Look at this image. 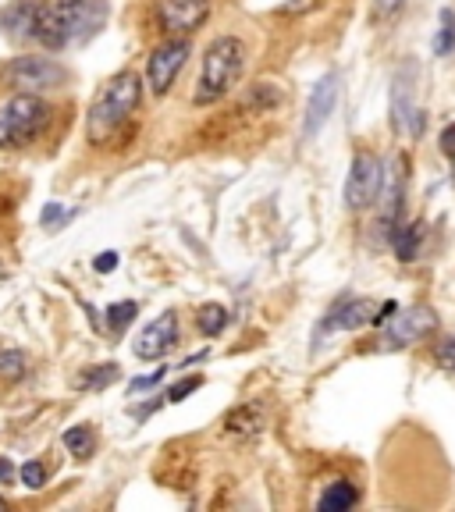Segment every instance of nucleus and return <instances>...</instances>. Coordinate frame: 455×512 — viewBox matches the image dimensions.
<instances>
[{
	"label": "nucleus",
	"mask_w": 455,
	"mask_h": 512,
	"mask_svg": "<svg viewBox=\"0 0 455 512\" xmlns=\"http://www.w3.org/2000/svg\"><path fill=\"white\" fill-rule=\"evenodd\" d=\"M196 328H200L207 338H217L224 328H228V310H224L221 303L200 306V313H196Z\"/></svg>",
	"instance_id": "obj_20"
},
{
	"label": "nucleus",
	"mask_w": 455,
	"mask_h": 512,
	"mask_svg": "<svg viewBox=\"0 0 455 512\" xmlns=\"http://www.w3.org/2000/svg\"><path fill=\"white\" fill-rule=\"evenodd\" d=\"M189 54H192V43L189 40H168V43H160V47L150 54V61H146V86H150L157 96H164L171 86H175L178 72L185 68Z\"/></svg>",
	"instance_id": "obj_8"
},
{
	"label": "nucleus",
	"mask_w": 455,
	"mask_h": 512,
	"mask_svg": "<svg viewBox=\"0 0 455 512\" xmlns=\"http://www.w3.org/2000/svg\"><path fill=\"white\" fill-rule=\"evenodd\" d=\"M175 342H178V317L168 310V313H160L153 324H146L143 335L132 345V352H136L139 360H164Z\"/></svg>",
	"instance_id": "obj_12"
},
{
	"label": "nucleus",
	"mask_w": 455,
	"mask_h": 512,
	"mask_svg": "<svg viewBox=\"0 0 455 512\" xmlns=\"http://www.w3.org/2000/svg\"><path fill=\"white\" fill-rule=\"evenodd\" d=\"M434 360L441 363V370L455 374V338H438V345H434Z\"/></svg>",
	"instance_id": "obj_27"
},
{
	"label": "nucleus",
	"mask_w": 455,
	"mask_h": 512,
	"mask_svg": "<svg viewBox=\"0 0 455 512\" xmlns=\"http://www.w3.org/2000/svg\"><path fill=\"white\" fill-rule=\"evenodd\" d=\"M0 509H8V502H4V498H0Z\"/></svg>",
	"instance_id": "obj_33"
},
{
	"label": "nucleus",
	"mask_w": 455,
	"mask_h": 512,
	"mask_svg": "<svg viewBox=\"0 0 455 512\" xmlns=\"http://www.w3.org/2000/svg\"><path fill=\"white\" fill-rule=\"evenodd\" d=\"M356 502H360V491L352 488L349 480H335V484H328V491L320 495L317 509H324V512H342V509H352Z\"/></svg>",
	"instance_id": "obj_18"
},
{
	"label": "nucleus",
	"mask_w": 455,
	"mask_h": 512,
	"mask_svg": "<svg viewBox=\"0 0 455 512\" xmlns=\"http://www.w3.org/2000/svg\"><path fill=\"white\" fill-rule=\"evenodd\" d=\"M395 313V303H374V299H345L324 317L320 331H356L367 324H384Z\"/></svg>",
	"instance_id": "obj_10"
},
{
	"label": "nucleus",
	"mask_w": 455,
	"mask_h": 512,
	"mask_svg": "<svg viewBox=\"0 0 455 512\" xmlns=\"http://www.w3.org/2000/svg\"><path fill=\"white\" fill-rule=\"evenodd\" d=\"M18 480H22V488L43 491V488H47V466H43L40 459H29V463L18 470Z\"/></svg>",
	"instance_id": "obj_25"
},
{
	"label": "nucleus",
	"mask_w": 455,
	"mask_h": 512,
	"mask_svg": "<svg viewBox=\"0 0 455 512\" xmlns=\"http://www.w3.org/2000/svg\"><path fill=\"white\" fill-rule=\"evenodd\" d=\"M25 370H29V360H25L22 349H4V352H0V377H4V381H22Z\"/></svg>",
	"instance_id": "obj_23"
},
{
	"label": "nucleus",
	"mask_w": 455,
	"mask_h": 512,
	"mask_svg": "<svg viewBox=\"0 0 455 512\" xmlns=\"http://www.w3.org/2000/svg\"><path fill=\"white\" fill-rule=\"evenodd\" d=\"M136 313H139V306L132 303V299H125V303H114L111 310H107V328H111L114 335H121V331L136 320Z\"/></svg>",
	"instance_id": "obj_24"
},
{
	"label": "nucleus",
	"mask_w": 455,
	"mask_h": 512,
	"mask_svg": "<svg viewBox=\"0 0 455 512\" xmlns=\"http://www.w3.org/2000/svg\"><path fill=\"white\" fill-rule=\"evenodd\" d=\"M413 79H416V68L406 61L395 72L392 82V125L399 136H420V114L413 111Z\"/></svg>",
	"instance_id": "obj_11"
},
{
	"label": "nucleus",
	"mask_w": 455,
	"mask_h": 512,
	"mask_svg": "<svg viewBox=\"0 0 455 512\" xmlns=\"http://www.w3.org/2000/svg\"><path fill=\"white\" fill-rule=\"evenodd\" d=\"M36 22H40V0H15V4L4 8V15H0V25H4L11 40H18V43L36 40Z\"/></svg>",
	"instance_id": "obj_15"
},
{
	"label": "nucleus",
	"mask_w": 455,
	"mask_h": 512,
	"mask_svg": "<svg viewBox=\"0 0 455 512\" xmlns=\"http://www.w3.org/2000/svg\"><path fill=\"white\" fill-rule=\"evenodd\" d=\"M107 25V0H54L40 4L36 43L47 50H68L89 43Z\"/></svg>",
	"instance_id": "obj_1"
},
{
	"label": "nucleus",
	"mask_w": 455,
	"mask_h": 512,
	"mask_svg": "<svg viewBox=\"0 0 455 512\" xmlns=\"http://www.w3.org/2000/svg\"><path fill=\"white\" fill-rule=\"evenodd\" d=\"M50 125V104L36 93H18L0 107V146H29Z\"/></svg>",
	"instance_id": "obj_4"
},
{
	"label": "nucleus",
	"mask_w": 455,
	"mask_h": 512,
	"mask_svg": "<svg viewBox=\"0 0 455 512\" xmlns=\"http://www.w3.org/2000/svg\"><path fill=\"white\" fill-rule=\"evenodd\" d=\"M118 264H121V256H118V253H111V249H107V253H100V256H96V260H93V267H96V271H100V274L114 271V267H118Z\"/></svg>",
	"instance_id": "obj_29"
},
{
	"label": "nucleus",
	"mask_w": 455,
	"mask_h": 512,
	"mask_svg": "<svg viewBox=\"0 0 455 512\" xmlns=\"http://www.w3.org/2000/svg\"><path fill=\"white\" fill-rule=\"evenodd\" d=\"M406 153H395L384 164V185H381V203H384V224L392 232L402 217V200H406Z\"/></svg>",
	"instance_id": "obj_13"
},
{
	"label": "nucleus",
	"mask_w": 455,
	"mask_h": 512,
	"mask_svg": "<svg viewBox=\"0 0 455 512\" xmlns=\"http://www.w3.org/2000/svg\"><path fill=\"white\" fill-rule=\"evenodd\" d=\"M260 424H264V413H260L256 406H239V409H232V413L224 416V431L235 434V438L256 434V431H260Z\"/></svg>",
	"instance_id": "obj_17"
},
{
	"label": "nucleus",
	"mask_w": 455,
	"mask_h": 512,
	"mask_svg": "<svg viewBox=\"0 0 455 512\" xmlns=\"http://www.w3.org/2000/svg\"><path fill=\"white\" fill-rule=\"evenodd\" d=\"M335 100H338V75H324V79L313 86L310 107H306V121H303V136L306 139L317 136L320 125L331 118V111H335Z\"/></svg>",
	"instance_id": "obj_14"
},
{
	"label": "nucleus",
	"mask_w": 455,
	"mask_h": 512,
	"mask_svg": "<svg viewBox=\"0 0 455 512\" xmlns=\"http://www.w3.org/2000/svg\"><path fill=\"white\" fill-rule=\"evenodd\" d=\"M121 374L118 363H100V367H89L82 370V374H75V388H86V392H104L107 384H114Z\"/></svg>",
	"instance_id": "obj_19"
},
{
	"label": "nucleus",
	"mask_w": 455,
	"mask_h": 512,
	"mask_svg": "<svg viewBox=\"0 0 455 512\" xmlns=\"http://www.w3.org/2000/svg\"><path fill=\"white\" fill-rule=\"evenodd\" d=\"M210 15V0H157L153 4V22L168 36H189L200 29Z\"/></svg>",
	"instance_id": "obj_9"
},
{
	"label": "nucleus",
	"mask_w": 455,
	"mask_h": 512,
	"mask_svg": "<svg viewBox=\"0 0 455 512\" xmlns=\"http://www.w3.org/2000/svg\"><path fill=\"white\" fill-rule=\"evenodd\" d=\"M242 68H246V43L239 36H217L203 54L200 86H196L192 100L203 107L224 100L235 89V82L242 79Z\"/></svg>",
	"instance_id": "obj_3"
},
{
	"label": "nucleus",
	"mask_w": 455,
	"mask_h": 512,
	"mask_svg": "<svg viewBox=\"0 0 455 512\" xmlns=\"http://www.w3.org/2000/svg\"><path fill=\"white\" fill-rule=\"evenodd\" d=\"M384 185V164L374 153L360 150L349 164V178H345V203L349 210H367L374 200H381Z\"/></svg>",
	"instance_id": "obj_5"
},
{
	"label": "nucleus",
	"mask_w": 455,
	"mask_h": 512,
	"mask_svg": "<svg viewBox=\"0 0 455 512\" xmlns=\"http://www.w3.org/2000/svg\"><path fill=\"white\" fill-rule=\"evenodd\" d=\"M402 4H406V0H374V18H392V15H399Z\"/></svg>",
	"instance_id": "obj_28"
},
{
	"label": "nucleus",
	"mask_w": 455,
	"mask_h": 512,
	"mask_svg": "<svg viewBox=\"0 0 455 512\" xmlns=\"http://www.w3.org/2000/svg\"><path fill=\"white\" fill-rule=\"evenodd\" d=\"M434 54L438 57H445V54H452L455 50V11L452 8H441V15H438V32H434Z\"/></svg>",
	"instance_id": "obj_22"
},
{
	"label": "nucleus",
	"mask_w": 455,
	"mask_h": 512,
	"mask_svg": "<svg viewBox=\"0 0 455 512\" xmlns=\"http://www.w3.org/2000/svg\"><path fill=\"white\" fill-rule=\"evenodd\" d=\"M388 239H392V249L402 264H413L416 256H420V246H424V224L420 221H399L392 232H388Z\"/></svg>",
	"instance_id": "obj_16"
},
{
	"label": "nucleus",
	"mask_w": 455,
	"mask_h": 512,
	"mask_svg": "<svg viewBox=\"0 0 455 512\" xmlns=\"http://www.w3.org/2000/svg\"><path fill=\"white\" fill-rule=\"evenodd\" d=\"M54 217H57V221H64V217H72V210L54 207V203H50V207L43 210V224H54Z\"/></svg>",
	"instance_id": "obj_31"
},
{
	"label": "nucleus",
	"mask_w": 455,
	"mask_h": 512,
	"mask_svg": "<svg viewBox=\"0 0 455 512\" xmlns=\"http://www.w3.org/2000/svg\"><path fill=\"white\" fill-rule=\"evenodd\" d=\"M441 153L452 160V171H455V125H448L445 132H441Z\"/></svg>",
	"instance_id": "obj_30"
},
{
	"label": "nucleus",
	"mask_w": 455,
	"mask_h": 512,
	"mask_svg": "<svg viewBox=\"0 0 455 512\" xmlns=\"http://www.w3.org/2000/svg\"><path fill=\"white\" fill-rule=\"evenodd\" d=\"M438 331V317H434L431 306H409L402 313H392L384 320L381 345L384 349H406V345L420 342V338L434 335Z\"/></svg>",
	"instance_id": "obj_7"
},
{
	"label": "nucleus",
	"mask_w": 455,
	"mask_h": 512,
	"mask_svg": "<svg viewBox=\"0 0 455 512\" xmlns=\"http://www.w3.org/2000/svg\"><path fill=\"white\" fill-rule=\"evenodd\" d=\"M64 448H68L72 456H79V459L93 456V452H96V434H93V427H86V424L68 427V431H64Z\"/></svg>",
	"instance_id": "obj_21"
},
{
	"label": "nucleus",
	"mask_w": 455,
	"mask_h": 512,
	"mask_svg": "<svg viewBox=\"0 0 455 512\" xmlns=\"http://www.w3.org/2000/svg\"><path fill=\"white\" fill-rule=\"evenodd\" d=\"M200 384H203V377H200V374L182 377V381H178V384H171L168 392L160 395V406H168V402H182L185 395H192V392H196V388H200Z\"/></svg>",
	"instance_id": "obj_26"
},
{
	"label": "nucleus",
	"mask_w": 455,
	"mask_h": 512,
	"mask_svg": "<svg viewBox=\"0 0 455 512\" xmlns=\"http://www.w3.org/2000/svg\"><path fill=\"white\" fill-rule=\"evenodd\" d=\"M143 104V79L136 72H118L114 79L104 82V89L96 93L93 107L86 118V136L93 146H104L118 136L125 121L139 111Z\"/></svg>",
	"instance_id": "obj_2"
},
{
	"label": "nucleus",
	"mask_w": 455,
	"mask_h": 512,
	"mask_svg": "<svg viewBox=\"0 0 455 512\" xmlns=\"http://www.w3.org/2000/svg\"><path fill=\"white\" fill-rule=\"evenodd\" d=\"M64 79H68V72L50 57H15L4 68V82L15 86L18 93H43V89L61 86Z\"/></svg>",
	"instance_id": "obj_6"
},
{
	"label": "nucleus",
	"mask_w": 455,
	"mask_h": 512,
	"mask_svg": "<svg viewBox=\"0 0 455 512\" xmlns=\"http://www.w3.org/2000/svg\"><path fill=\"white\" fill-rule=\"evenodd\" d=\"M15 480V466H11V459L0 456V484H11Z\"/></svg>",
	"instance_id": "obj_32"
}]
</instances>
